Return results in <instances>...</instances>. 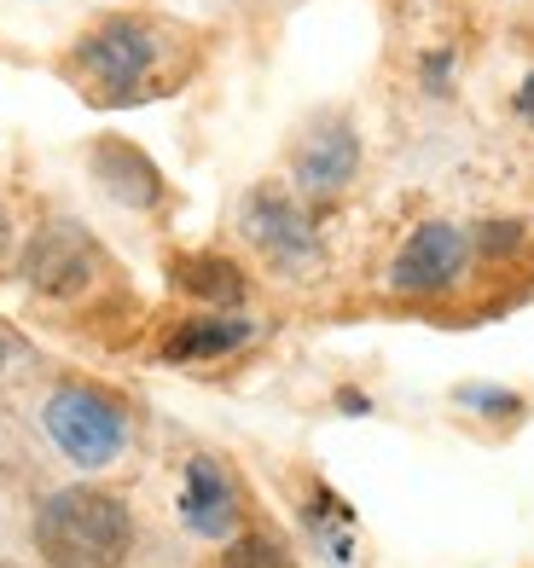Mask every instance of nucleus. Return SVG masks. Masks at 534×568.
<instances>
[{
  "label": "nucleus",
  "instance_id": "4468645a",
  "mask_svg": "<svg viewBox=\"0 0 534 568\" xmlns=\"http://www.w3.org/2000/svg\"><path fill=\"white\" fill-rule=\"evenodd\" d=\"M460 406L482 412V418H517L523 412V400L512 389H460Z\"/></svg>",
  "mask_w": 534,
  "mask_h": 568
},
{
  "label": "nucleus",
  "instance_id": "39448f33",
  "mask_svg": "<svg viewBox=\"0 0 534 568\" xmlns=\"http://www.w3.org/2000/svg\"><path fill=\"white\" fill-rule=\"evenodd\" d=\"M244 239L256 244L279 273H296V267H314L320 255V226H314V203L296 197L285 186H256L239 210Z\"/></svg>",
  "mask_w": 534,
  "mask_h": 568
},
{
  "label": "nucleus",
  "instance_id": "a211bd4d",
  "mask_svg": "<svg viewBox=\"0 0 534 568\" xmlns=\"http://www.w3.org/2000/svg\"><path fill=\"white\" fill-rule=\"evenodd\" d=\"M0 568H18V562H7V557H0Z\"/></svg>",
  "mask_w": 534,
  "mask_h": 568
},
{
  "label": "nucleus",
  "instance_id": "9d476101",
  "mask_svg": "<svg viewBox=\"0 0 534 568\" xmlns=\"http://www.w3.org/2000/svg\"><path fill=\"white\" fill-rule=\"evenodd\" d=\"M169 284H174L181 296L203 302V307H239L244 291H250L244 267L233 262V255H215V250L174 255V262H169Z\"/></svg>",
  "mask_w": 534,
  "mask_h": 568
},
{
  "label": "nucleus",
  "instance_id": "20e7f679",
  "mask_svg": "<svg viewBox=\"0 0 534 568\" xmlns=\"http://www.w3.org/2000/svg\"><path fill=\"white\" fill-rule=\"evenodd\" d=\"M18 267H23V284H30L36 296L70 302V296H82L88 284L99 278L105 255H99L88 226H75V221H41L30 239H23Z\"/></svg>",
  "mask_w": 534,
  "mask_h": 568
},
{
  "label": "nucleus",
  "instance_id": "dca6fc26",
  "mask_svg": "<svg viewBox=\"0 0 534 568\" xmlns=\"http://www.w3.org/2000/svg\"><path fill=\"white\" fill-rule=\"evenodd\" d=\"M517 111H523V116H534V75H528V82L517 88Z\"/></svg>",
  "mask_w": 534,
  "mask_h": 568
},
{
  "label": "nucleus",
  "instance_id": "f8f14e48",
  "mask_svg": "<svg viewBox=\"0 0 534 568\" xmlns=\"http://www.w3.org/2000/svg\"><path fill=\"white\" fill-rule=\"evenodd\" d=\"M226 568H296V557H291V546L279 534H268V528H250V534H239L233 546H226V557H221Z\"/></svg>",
  "mask_w": 534,
  "mask_h": 568
},
{
  "label": "nucleus",
  "instance_id": "9b49d317",
  "mask_svg": "<svg viewBox=\"0 0 534 568\" xmlns=\"http://www.w3.org/2000/svg\"><path fill=\"white\" fill-rule=\"evenodd\" d=\"M250 337H256V325L239 320V314H192V320H181V325H169L163 359H174V366H198V359L239 354Z\"/></svg>",
  "mask_w": 534,
  "mask_h": 568
},
{
  "label": "nucleus",
  "instance_id": "423d86ee",
  "mask_svg": "<svg viewBox=\"0 0 534 568\" xmlns=\"http://www.w3.org/2000/svg\"><path fill=\"white\" fill-rule=\"evenodd\" d=\"M471 262V239L453 221H424L401 239L395 262H390V291L401 296H436Z\"/></svg>",
  "mask_w": 534,
  "mask_h": 568
},
{
  "label": "nucleus",
  "instance_id": "6e6552de",
  "mask_svg": "<svg viewBox=\"0 0 534 568\" xmlns=\"http://www.w3.org/2000/svg\"><path fill=\"white\" fill-rule=\"evenodd\" d=\"M239 510H244V499H239V481L226 476V464L203 458V453L187 458V470H181V523L203 539H226L239 528Z\"/></svg>",
  "mask_w": 534,
  "mask_h": 568
},
{
  "label": "nucleus",
  "instance_id": "0eeeda50",
  "mask_svg": "<svg viewBox=\"0 0 534 568\" xmlns=\"http://www.w3.org/2000/svg\"><path fill=\"white\" fill-rule=\"evenodd\" d=\"M354 169H361V134L343 122V116H320L309 134L296 140V158H291V180H296V197L325 203L337 197Z\"/></svg>",
  "mask_w": 534,
  "mask_h": 568
},
{
  "label": "nucleus",
  "instance_id": "f257e3e1",
  "mask_svg": "<svg viewBox=\"0 0 534 568\" xmlns=\"http://www.w3.org/2000/svg\"><path fill=\"white\" fill-rule=\"evenodd\" d=\"M64 70L88 93V105H145V99L187 82V53L169 23L111 12L75 36Z\"/></svg>",
  "mask_w": 534,
  "mask_h": 568
},
{
  "label": "nucleus",
  "instance_id": "1a4fd4ad",
  "mask_svg": "<svg viewBox=\"0 0 534 568\" xmlns=\"http://www.w3.org/2000/svg\"><path fill=\"white\" fill-rule=\"evenodd\" d=\"M88 174L105 186L111 203H122V210H158V203H163L158 163H151L140 145H129V140H93Z\"/></svg>",
  "mask_w": 534,
  "mask_h": 568
},
{
  "label": "nucleus",
  "instance_id": "ddd939ff",
  "mask_svg": "<svg viewBox=\"0 0 534 568\" xmlns=\"http://www.w3.org/2000/svg\"><path fill=\"white\" fill-rule=\"evenodd\" d=\"M528 244V226L523 221H482V232L471 239V250H482L488 262H505V255H517Z\"/></svg>",
  "mask_w": 534,
  "mask_h": 568
},
{
  "label": "nucleus",
  "instance_id": "f3484780",
  "mask_svg": "<svg viewBox=\"0 0 534 568\" xmlns=\"http://www.w3.org/2000/svg\"><path fill=\"white\" fill-rule=\"evenodd\" d=\"M12 359V337H7V325H0V366Z\"/></svg>",
  "mask_w": 534,
  "mask_h": 568
},
{
  "label": "nucleus",
  "instance_id": "7ed1b4c3",
  "mask_svg": "<svg viewBox=\"0 0 534 568\" xmlns=\"http://www.w3.org/2000/svg\"><path fill=\"white\" fill-rule=\"evenodd\" d=\"M41 429L70 464L105 470V464L122 458V447H129V406L105 389H88V383H64V389L47 395Z\"/></svg>",
  "mask_w": 534,
  "mask_h": 568
},
{
  "label": "nucleus",
  "instance_id": "2eb2a0df",
  "mask_svg": "<svg viewBox=\"0 0 534 568\" xmlns=\"http://www.w3.org/2000/svg\"><path fill=\"white\" fill-rule=\"evenodd\" d=\"M7 262H12V215L0 210V267H7Z\"/></svg>",
  "mask_w": 534,
  "mask_h": 568
},
{
  "label": "nucleus",
  "instance_id": "f03ea898",
  "mask_svg": "<svg viewBox=\"0 0 534 568\" xmlns=\"http://www.w3.org/2000/svg\"><path fill=\"white\" fill-rule=\"evenodd\" d=\"M36 551L47 568H122L134 551V516L105 487H59L36 510Z\"/></svg>",
  "mask_w": 534,
  "mask_h": 568
}]
</instances>
